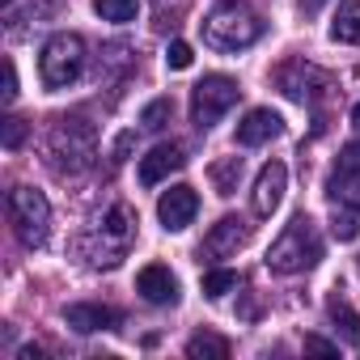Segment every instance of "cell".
Masks as SVG:
<instances>
[{
  "label": "cell",
  "instance_id": "obj_1",
  "mask_svg": "<svg viewBox=\"0 0 360 360\" xmlns=\"http://www.w3.org/2000/svg\"><path fill=\"white\" fill-rule=\"evenodd\" d=\"M263 39V18L246 0H217L204 18V43L212 51H246Z\"/></svg>",
  "mask_w": 360,
  "mask_h": 360
},
{
  "label": "cell",
  "instance_id": "obj_2",
  "mask_svg": "<svg viewBox=\"0 0 360 360\" xmlns=\"http://www.w3.org/2000/svg\"><path fill=\"white\" fill-rule=\"evenodd\" d=\"M322 259V238H318V225L301 212V217H292L288 225H284V233L271 242V250H267V271H276V276H297V271H309L314 263Z\"/></svg>",
  "mask_w": 360,
  "mask_h": 360
},
{
  "label": "cell",
  "instance_id": "obj_3",
  "mask_svg": "<svg viewBox=\"0 0 360 360\" xmlns=\"http://www.w3.org/2000/svg\"><path fill=\"white\" fill-rule=\"evenodd\" d=\"M85 72V39L72 34V30H60L43 43V56H39V77H43V89L60 94L68 85H77Z\"/></svg>",
  "mask_w": 360,
  "mask_h": 360
},
{
  "label": "cell",
  "instance_id": "obj_4",
  "mask_svg": "<svg viewBox=\"0 0 360 360\" xmlns=\"http://www.w3.org/2000/svg\"><path fill=\"white\" fill-rule=\"evenodd\" d=\"M131 233H136V217H131V208H127V204H115V208L102 217V225L81 242V255H85L94 267H115V263L127 255Z\"/></svg>",
  "mask_w": 360,
  "mask_h": 360
},
{
  "label": "cell",
  "instance_id": "obj_5",
  "mask_svg": "<svg viewBox=\"0 0 360 360\" xmlns=\"http://www.w3.org/2000/svg\"><path fill=\"white\" fill-rule=\"evenodd\" d=\"M9 221L22 246H43L51 233V204L34 187H13L9 191Z\"/></svg>",
  "mask_w": 360,
  "mask_h": 360
},
{
  "label": "cell",
  "instance_id": "obj_6",
  "mask_svg": "<svg viewBox=\"0 0 360 360\" xmlns=\"http://www.w3.org/2000/svg\"><path fill=\"white\" fill-rule=\"evenodd\" d=\"M238 98H242V89H238L233 77H225V72L204 77V81L191 89V123H195L200 131L217 127V123L238 106Z\"/></svg>",
  "mask_w": 360,
  "mask_h": 360
},
{
  "label": "cell",
  "instance_id": "obj_7",
  "mask_svg": "<svg viewBox=\"0 0 360 360\" xmlns=\"http://www.w3.org/2000/svg\"><path fill=\"white\" fill-rule=\"evenodd\" d=\"M51 157H60V169H85L94 161V123L81 115H64L51 127Z\"/></svg>",
  "mask_w": 360,
  "mask_h": 360
},
{
  "label": "cell",
  "instance_id": "obj_8",
  "mask_svg": "<svg viewBox=\"0 0 360 360\" xmlns=\"http://www.w3.org/2000/svg\"><path fill=\"white\" fill-rule=\"evenodd\" d=\"M326 195H330V204L360 208V140L343 144V153L335 157V165L326 174Z\"/></svg>",
  "mask_w": 360,
  "mask_h": 360
},
{
  "label": "cell",
  "instance_id": "obj_9",
  "mask_svg": "<svg viewBox=\"0 0 360 360\" xmlns=\"http://www.w3.org/2000/svg\"><path fill=\"white\" fill-rule=\"evenodd\" d=\"M276 85L292 98V102H318L326 89H330V77L305 60H288L280 72H276Z\"/></svg>",
  "mask_w": 360,
  "mask_h": 360
},
{
  "label": "cell",
  "instance_id": "obj_10",
  "mask_svg": "<svg viewBox=\"0 0 360 360\" xmlns=\"http://www.w3.org/2000/svg\"><path fill=\"white\" fill-rule=\"evenodd\" d=\"M195 212H200V195H195V187H187V183L161 191V200H157V221H161L165 233H183V229L195 221Z\"/></svg>",
  "mask_w": 360,
  "mask_h": 360
},
{
  "label": "cell",
  "instance_id": "obj_11",
  "mask_svg": "<svg viewBox=\"0 0 360 360\" xmlns=\"http://www.w3.org/2000/svg\"><path fill=\"white\" fill-rule=\"evenodd\" d=\"M284 187H288V165L284 161H267L255 178V191H250V204H255V217H271L284 200Z\"/></svg>",
  "mask_w": 360,
  "mask_h": 360
},
{
  "label": "cell",
  "instance_id": "obj_12",
  "mask_svg": "<svg viewBox=\"0 0 360 360\" xmlns=\"http://www.w3.org/2000/svg\"><path fill=\"white\" fill-rule=\"evenodd\" d=\"M246 242H250V225H246L242 217H221V221L208 229L200 255H208V259H229V255H238Z\"/></svg>",
  "mask_w": 360,
  "mask_h": 360
},
{
  "label": "cell",
  "instance_id": "obj_13",
  "mask_svg": "<svg viewBox=\"0 0 360 360\" xmlns=\"http://www.w3.org/2000/svg\"><path fill=\"white\" fill-rule=\"evenodd\" d=\"M64 322L77 335H98V330H115L123 322V314L110 309V305H98V301H77V305L64 309Z\"/></svg>",
  "mask_w": 360,
  "mask_h": 360
},
{
  "label": "cell",
  "instance_id": "obj_14",
  "mask_svg": "<svg viewBox=\"0 0 360 360\" xmlns=\"http://www.w3.org/2000/svg\"><path fill=\"white\" fill-rule=\"evenodd\" d=\"M136 292H140L148 305H174V301H178V276H174L165 263H148V267H140V276H136Z\"/></svg>",
  "mask_w": 360,
  "mask_h": 360
},
{
  "label": "cell",
  "instance_id": "obj_15",
  "mask_svg": "<svg viewBox=\"0 0 360 360\" xmlns=\"http://www.w3.org/2000/svg\"><path fill=\"white\" fill-rule=\"evenodd\" d=\"M183 165H187V157H183V148H178V144H157V148H148V153L140 157V187L165 183V178H169L174 169H183Z\"/></svg>",
  "mask_w": 360,
  "mask_h": 360
},
{
  "label": "cell",
  "instance_id": "obj_16",
  "mask_svg": "<svg viewBox=\"0 0 360 360\" xmlns=\"http://www.w3.org/2000/svg\"><path fill=\"white\" fill-rule=\"evenodd\" d=\"M280 131H284V119H280L271 106H255V110H246V119L238 123V144L259 148V144L276 140Z\"/></svg>",
  "mask_w": 360,
  "mask_h": 360
},
{
  "label": "cell",
  "instance_id": "obj_17",
  "mask_svg": "<svg viewBox=\"0 0 360 360\" xmlns=\"http://www.w3.org/2000/svg\"><path fill=\"white\" fill-rule=\"evenodd\" d=\"M51 18V0H5V22H9V34H26L30 22H47Z\"/></svg>",
  "mask_w": 360,
  "mask_h": 360
},
{
  "label": "cell",
  "instance_id": "obj_18",
  "mask_svg": "<svg viewBox=\"0 0 360 360\" xmlns=\"http://www.w3.org/2000/svg\"><path fill=\"white\" fill-rule=\"evenodd\" d=\"M326 314H330L335 330H339L347 343H356V347H360V314L352 309V301H347L343 292H330V297H326Z\"/></svg>",
  "mask_w": 360,
  "mask_h": 360
},
{
  "label": "cell",
  "instance_id": "obj_19",
  "mask_svg": "<svg viewBox=\"0 0 360 360\" xmlns=\"http://www.w3.org/2000/svg\"><path fill=\"white\" fill-rule=\"evenodd\" d=\"M330 39L360 47V0H339V9L330 18Z\"/></svg>",
  "mask_w": 360,
  "mask_h": 360
},
{
  "label": "cell",
  "instance_id": "obj_20",
  "mask_svg": "<svg viewBox=\"0 0 360 360\" xmlns=\"http://www.w3.org/2000/svg\"><path fill=\"white\" fill-rule=\"evenodd\" d=\"M229 352H233L229 339H225V335H212V330H200V335L187 339V356H191V360H225Z\"/></svg>",
  "mask_w": 360,
  "mask_h": 360
},
{
  "label": "cell",
  "instance_id": "obj_21",
  "mask_svg": "<svg viewBox=\"0 0 360 360\" xmlns=\"http://www.w3.org/2000/svg\"><path fill=\"white\" fill-rule=\"evenodd\" d=\"M208 178H212V187L217 195H233L238 183H242V157H221L208 165Z\"/></svg>",
  "mask_w": 360,
  "mask_h": 360
},
{
  "label": "cell",
  "instance_id": "obj_22",
  "mask_svg": "<svg viewBox=\"0 0 360 360\" xmlns=\"http://www.w3.org/2000/svg\"><path fill=\"white\" fill-rule=\"evenodd\" d=\"M94 13L102 22H115V26H127L140 18V0H94Z\"/></svg>",
  "mask_w": 360,
  "mask_h": 360
},
{
  "label": "cell",
  "instance_id": "obj_23",
  "mask_svg": "<svg viewBox=\"0 0 360 360\" xmlns=\"http://www.w3.org/2000/svg\"><path fill=\"white\" fill-rule=\"evenodd\" d=\"M330 233H335L339 242H352V238L360 233V208H352V204H335V217H330Z\"/></svg>",
  "mask_w": 360,
  "mask_h": 360
},
{
  "label": "cell",
  "instance_id": "obj_24",
  "mask_svg": "<svg viewBox=\"0 0 360 360\" xmlns=\"http://www.w3.org/2000/svg\"><path fill=\"white\" fill-rule=\"evenodd\" d=\"M169 119H174V102H169V98H153V102L140 110V127H144V131H161Z\"/></svg>",
  "mask_w": 360,
  "mask_h": 360
},
{
  "label": "cell",
  "instance_id": "obj_25",
  "mask_svg": "<svg viewBox=\"0 0 360 360\" xmlns=\"http://www.w3.org/2000/svg\"><path fill=\"white\" fill-rule=\"evenodd\" d=\"M238 288V271H229V267H217V271H204V297H212V301H221V297H229Z\"/></svg>",
  "mask_w": 360,
  "mask_h": 360
},
{
  "label": "cell",
  "instance_id": "obj_26",
  "mask_svg": "<svg viewBox=\"0 0 360 360\" xmlns=\"http://www.w3.org/2000/svg\"><path fill=\"white\" fill-rule=\"evenodd\" d=\"M191 64H195V51H191V43L174 39V43L165 47V68H169V72H187Z\"/></svg>",
  "mask_w": 360,
  "mask_h": 360
},
{
  "label": "cell",
  "instance_id": "obj_27",
  "mask_svg": "<svg viewBox=\"0 0 360 360\" xmlns=\"http://www.w3.org/2000/svg\"><path fill=\"white\" fill-rule=\"evenodd\" d=\"M0 136H5V148H18V144L26 140V123H22L18 115H9V119H5V127H0Z\"/></svg>",
  "mask_w": 360,
  "mask_h": 360
},
{
  "label": "cell",
  "instance_id": "obj_28",
  "mask_svg": "<svg viewBox=\"0 0 360 360\" xmlns=\"http://www.w3.org/2000/svg\"><path fill=\"white\" fill-rule=\"evenodd\" d=\"M305 352H318V356H339V343L322 339V335H305Z\"/></svg>",
  "mask_w": 360,
  "mask_h": 360
},
{
  "label": "cell",
  "instance_id": "obj_29",
  "mask_svg": "<svg viewBox=\"0 0 360 360\" xmlns=\"http://www.w3.org/2000/svg\"><path fill=\"white\" fill-rule=\"evenodd\" d=\"M18 98V68H13V60H5V102H13Z\"/></svg>",
  "mask_w": 360,
  "mask_h": 360
},
{
  "label": "cell",
  "instance_id": "obj_30",
  "mask_svg": "<svg viewBox=\"0 0 360 360\" xmlns=\"http://www.w3.org/2000/svg\"><path fill=\"white\" fill-rule=\"evenodd\" d=\"M318 5H322V0H301V9H305V13H314Z\"/></svg>",
  "mask_w": 360,
  "mask_h": 360
},
{
  "label": "cell",
  "instance_id": "obj_31",
  "mask_svg": "<svg viewBox=\"0 0 360 360\" xmlns=\"http://www.w3.org/2000/svg\"><path fill=\"white\" fill-rule=\"evenodd\" d=\"M352 123H356V127H360V102H356V106H352Z\"/></svg>",
  "mask_w": 360,
  "mask_h": 360
},
{
  "label": "cell",
  "instance_id": "obj_32",
  "mask_svg": "<svg viewBox=\"0 0 360 360\" xmlns=\"http://www.w3.org/2000/svg\"><path fill=\"white\" fill-rule=\"evenodd\" d=\"M356 271H360V259H356Z\"/></svg>",
  "mask_w": 360,
  "mask_h": 360
}]
</instances>
